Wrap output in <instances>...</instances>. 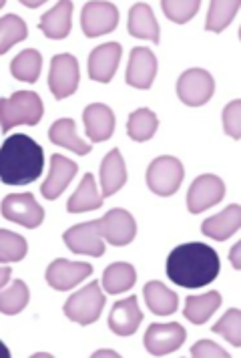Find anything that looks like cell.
<instances>
[{
  "label": "cell",
  "mask_w": 241,
  "mask_h": 358,
  "mask_svg": "<svg viewBox=\"0 0 241 358\" xmlns=\"http://www.w3.org/2000/svg\"><path fill=\"white\" fill-rule=\"evenodd\" d=\"M0 357L2 358L10 357V350L6 348V344H4V342H0Z\"/></svg>",
  "instance_id": "cell-42"
},
{
  "label": "cell",
  "mask_w": 241,
  "mask_h": 358,
  "mask_svg": "<svg viewBox=\"0 0 241 358\" xmlns=\"http://www.w3.org/2000/svg\"><path fill=\"white\" fill-rule=\"evenodd\" d=\"M145 302H147V308L151 310L153 314L157 316H169L177 310L179 304V298L175 292H171L165 284H161L157 280L153 282H147L143 288Z\"/></svg>",
  "instance_id": "cell-25"
},
{
  "label": "cell",
  "mask_w": 241,
  "mask_h": 358,
  "mask_svg": "<svg viewBox=\"0 0 241 358\" xmlns=\"http://www.w3.org/2000/svg\"><path fill=\"white\" fill-rule=\"evenodd\" d=\"M127 183V167L119 149H112L101 163V185L103 197L115 196Z\"/></svg>",
  "instance_id": "cell-22"
},
{
  "label": "cell",
  "mask_w": 241,
  "mask_h": 358,
  "mask_svg": "<svg viewBox=\"0 0 241 358\" xmlns=\"http://www.w3.org/2000/svg\"><path fill=\"white\" fill-rule=\"evenodd\" d=\"M219 274V256L201 242L177 245L167 258V276L183 288H203Z\"/></svg>",
  "instance_id": "cell-1"
},
{
  "label": "cell",
  "mask_w": 241,
  "mask_h": 358,
  "mask_svg": "<svg viewBox=\"0 0 241 358\" xmlns=\"http://www.w3.org/2000/svg\"><path fill=\"white\" fill-rule=\"evenodd\" d=\"M161 6H163V13L167 15L169 20H173L177 24H185V22H189L197 15V10H199L201 4L197 0H183V2L165 0Z\"/></svg>",
  "instance_id": "cell-36"
},
{
  "label": "cell",
  "mask_w": 241,
  "mask_h": 358,
  "mask_svg": "<svg viewBox=\"0 0 241 358\" xmlns=\"http://www.w3.org/2000/svg\"><path fill=\"white\" fill-rule=\"evenodd\" d=\"M127 31L129 34L137 36V38H147L155 45H159V24L155 20V15L151 10L149 4L145 2H137L131 6L129 10V20H127Z\"/></svg>",
  "instance_id": "cell-21"
},
{
  "label": "cell",
  "mask_w": 241,
  "mask_h": 358,
  "mask_svg": "<svg viewBox=\"0 0 241 358\" xmlns=\"http://www.w3.org/2000/svg\"><path fill=\"white\" fill-rule=\"evenodd\" d=\"M241 228V208L238 203L227 206L224 212L207 217L201 226V231L217 242H224L227 238H231L238 229Z\"/></svg>",
  "instance_id": "cell-20"
},
{
  "label": "cell",
  "mask_w": 241,
  "mask_h": 358,
  "mask_svg": "<svg viewBox=\"0 0 241 358\" xmlns=\"http://www.w3.org/2000/svg\"><path fill=\"white\" fill-rule=\"evenodd\" d=\"M45 113L43 101L32 91H16L13 97L0 99V129L10 131L16 125H36Z\"/></svg>",
  "instance_id": "cell-3"
},
{
  "label": "cell",
  "mask_w": 241,
  "mask_h": 358,
  "mask_svg": "<svg viewBox=\"0 0 241 358\" xmlns=\"http://www.w3.org/2000/svg\"><path fill=\"white\" fill-rule=\"evenodd\" d=\"M159 127V119L151 109H137L129 117L127 133L133 141H147L155 135Z\"/></svg>",
  "instance_id": "cell-30"
},
{
  "label": "cell",
  "mask_w": 241,
  "mask_h": 358,
  "mask_svg": "<svg viewBox=\"0 0 241 358\" xmlns=\"http://www.w3.org/2000/svg\"><path fill=\"white\" fill-rule=\"evenodd\" d=\"M82 121H85L87 135L91 137V141H96V143L107 141L115 131V115L103 103L89 105L82 113Z\"/></svg>",
  "instance_id": "cell-19"
},
{
  "label": "cell",
  "mask_w": 241,
  "mask_h": 358,
  "mask_svg": "<svg viewBox=\"0 0 241 358\" xmlns=\"http://www.w3.org/2000/svg\"><path fill=\"white\" fill-rule=\"evenodd\" d=\"M240 10V2L238 0H229V2H211L209 4L207 20H205V29L211 33H221L225 27L231 24V20L235 17V13Z\"/></svg>",
  "instance_id": "cell-32"
},
{
  "label": "cell",
  "mask_w": 241,
  "mask_h": 358,
  "mask_svg": "<svg viewBox=\"0 0 241 358\" xmlns=\"http://www.w3.org/2000/svg\"><path fill=\"white\" fill-rule=\"evenodd\" d=\"M71 15H73V2H68V0L57 2L47 15H43L38 29L48 38H54V41L66 38L71 33Z\"/></svg>",
  "instance_id": "cell-23"
},
{
  "label": "cell",
  "mask_w": 241,
  "mask_h": 358,
  "mask_svg": "<svg viewBox=\"0 0 241 358\" xmlns=\"http://www.w3.org/2000/svg\"><path fill=\"white\" fill-rule=\"evenodd\" d=\"M22 4H24V6H31V8H36V6H41L43 2H41V0H36V2H29V0H24Z\"/></svg>",
  "instance_id": "cell-43"
},
{
  "label": "cell",
  "mask_w": 241,
  "mask_h": 358,
  "mask_svg": "<svg viewBox=\"0 0 241 358\" xmlns=\"http://www.w3.org/2000/svg\"><path fill=\"white\" fill-rule=\"evenodd\" d=\"M157 75V59L145 47L131 50L127 66V83L135 89H149Z\"/></svg>",
  "instance_id": "cell-15"
},
{
  "label": "cell",
  "mask_w": 241,
  "mask_h": 358,
  "mask_svg": "<svg viewBox=\"0 0 241 358\" xmlns=\"http://www.w3.org/2000/svg\"><path fill=\"white\" fill-rule=\"evenodd\" d=\"M240 250H241V245L238 244L235 248H233V252H231V260H233V266L235 268H240L241 264H240Z\"/></svg>",
  "instance_id": "cell-40"
},
{
  "label": "cell",
  "mask_w": 241,
  "mask_h": 358,
  "mask_svg": "<svg viewBox=\"0 0 241 358\" xmlns=\"http://www.w3.org/2000/svg\"><path fill=\"white\" fill-rule=\"evenodd\" d=\"M213 91H215L213 77L203 69H189L177 81V95L189 107L205 105L213 97Z\"/></svg>",
  "instance_id": "cell-8"
},
{
  "label": "cell",
  "mask_w": 241,
  "mask_h": 358,
  "mask_svg": "<svg viewBox=\"0 0 241 358\" xmlns=\"http://www.w3.org/2000/svg\"><path fill=\"white\" fill-rule=\"evenodd\" d=\"M143 320V312L137 304L135 296H129L125 300H119L109 314V328L117 336H131L137 332V328Z\"/></svg>",
  "instance_id": "cell-16"
},
{
  "label": "cell",
  "mask_w": 241,
  "mask_h": 358,
  "mask_svg": "<svg viewBox=\"0 0 241 358\" xmlns=\"http://www.w3.org/2000/svg\"><path fill=\"white\" fill-rule=\"evenodd\" d=\"M64 244L68 245L71 252L75 254H85V256H93L98 258L105 254V242L98 229V220L95 222H85L79 226H73L63 234Z\"/></svg>",
  "instance_id": "cell-11"
},
{
  "label": "cell",
  "mask_w": 241,
  "mask_h": 358,
  "mask_svg": "<svg viewBox=\"0 0 241 358\" xmlns=\"http://www.w3.org/2000/svg\"><path fill=\"white\" fill-rule=\"evenodd\" d=\"M43 66V57L34 49H27L18 52L13 63H10V73L13 77L22 83H36Z\"/></svg>",
  "instance_id": "cell-29"
},
{
  "label": "cell",
  "mask_w": 241,
  "mask_h": 358,
  "mask_svg": "<svg viewBox=\"0 0 241 358\" xmlns=\"http://www.w3.org/2000/svg\"><path fill=\"white\" fill-rule=\"evenodd\" d=\"M77 173V163L66 159L63 155L50 157V171L45 183L41 185V194L47 199H57L64 192V187L71 183V179Z\"/></svg>",
  "instance_id": "cell-18"
},
{
  "label": "cell",
  "mask_w": 241,
  "mask_h": 358,
  "mask_svg": "<svg viewBox=\"0 0 241 358\" xmlns=\"http://www.w3.org/2000/svg\"><path fill=\"white\" fill-rule=\"evenodd\" d=\"M45 153L29 135H10L0 147V181L6 185H27L41 178Z\"/></svg>",
  "instance_id": "cell-2"
},
{
  "label": "cell",
  "mask_w": 241,
  "mask_h": 358,
  "mask_svg": "<svg viewBox=\"0 0 241 358\" xmlns=\"http://www.w3.org/2000/svg\"><path fill=\"white\" fill-rule=\"evenodd\" d=\"M224 127L233 139L241 137V101H231L224 109Z\"/></svg>",
  "instance_id": "cell-37"
},
{
  "label": "cell",
  "mask_w": 241,
  "mask_h": 358,
  "mask_svg": "<svg viewBox=\"0 0 241 358\" xmlns=\"http://www.w3.org/2000/svg\"><path fill=\"white\" fill-rule=\"evenodd\" d=\"M119 24V10L112 2H87L80 13V29L85 36L95 38L111 33Z\"/></svg>",
  "instance_id": "cell-9"
},
{
  "label": "cell",
  "mask_w": 241,
  "mask_h": 358,
  "mask_svg": "<svg viewBox=\"0 0 241 358\" xmlns=\"http://www.w3.org/2000/svg\"><path fill=\"white\" fill-rule=\"evenodd\" d=\"M225 196V183L217 176H199L191 183L187 194V208L191 213L205 212L207 208L219 203Z\"/></svg>",
  "instance_id": "cell-14"
},
{
  "label": "cell",
  "mask_w": 241,
  "mask_h": 358,
  "mask_svg": "<svg viewBox=\"0 0 241 358\" xmlns=\"http://www.w3.org/2000/svg\"><path fill=\"white\" fill-rule=\"evenodd\" d=\"M95 357H119L115 350H96Z\"/></svg>",
  "instance_id": "cell-41"
},
{
  "label": "cell",
  "mask_w": 241,
  "mask_h": 358,
  "mask_svg": "<svg viewBox=\"0 0 241 358\" xmlns=\"http://www.w3.org/2000/svg\"><path fill=\"white\" fill-rule=\"evenodd\" d=\"M213 332L224 336L233 346H241V312L238 308H231L219 318V322L213 326Z\"/></svg>",
  "instance_id": "cell-35"
},
{
  "label": "cell",
  "mask_w": 241,
  "mask_h": 358,
  "mask_svg": "<svg viewBox=\"0 0 241 358\" xmlns=\"http://www.w3.org/2000/svg\"><path fill=\"white\" fill-rule=\"evenodd\" d=\"M101 236L112 245H127L135 240L137 224L133 215L121 208H115L98 220Z\"/></svg>",
  "instance_id": "cell-12"
},
{
  "label": "cell",
  "mask_w": 241,
  "mask_h": 358,
  "mask_svg": "<svg viewBox=\"0 0 241 358\" xmlns=\"http://www.w3.org/2000/svg\"><path fill=\"white\" fill-rule=\"evenodd\" d=\"M29 298H31L29 286L22 280H15L6 290H0V312L8 316L18 314L27 308Z\"/></svg>",
  "instance_id": "cell-31"
},
{
  "label": "cell",
  "mask_w": 241,
  "mask_h": 358,
  "mask_svg": "<svg viewBox=\"0 0 241 358\" xmlns=\"http://www.w3.org/2000/svg\"><path fill=\"white\" fill-rule=\"evenodd\" d=\"M105 306V294L101 292L98 282H91L89 286L80 288L64 304V316L80 326L93 324L101 316Z\"/></svg>",
  "instance_id": "cell-4"
},
{
  "label": "cell",
  "mask_w": 241,
  "mask_h": 358,
  "mask_svg": "<svg viewBox=\"0 0 241 358\" xmlns=\"http://www.w3.org/2000/svg\"><path fill=\"white\" fill-rule=\"evenodd\" d=\"M2 6H4V2H2V0H0V8H2Z\"/></svg>",
  "instance_id": "cell-44"
},
{
  "label": "cell",
  "mask_w": 241,
  "mask_h": 358,
  "mask_svg": "<svg viewBox=\"0 0 241 358\" xmlns=\"http://www.w3.org/2000/svg\"><path fill=\"white\" fill-rule=\"evenodd\" d=\"M48 139L59 147H66L71 151H75L77 155H87L91 153L93 147L85 143L77 135V125L73 119H59L52 123V127L48 131Z\"/></svg>",
  "instance_id": "cell-24"
},
{
  "label": "cell",
  "mask_w": 241,
  "mask_h": 358,
  "mask_svg": "<svg viewBox=\"0 0 241 358\" xmlns=\"http://www.w3.org/2000/svg\"><path fill=\"white\" fill-rule=\"evenodd\" d=\"M221 304V296L219 292H207L201 296H189L185 300V318L193 324H205L209 316H213V312L219 308Z\"/></svg>",
  "instance_id": "cell-27"
},
{
  "label": "cell",
  "mask_w": 241,
  "mask_h": 358,
  "mask_svg": "<svg viewBox=\"0 0 241 358\" xmlns=\"http://www.w3.org/2000/svg\"><path fill=\"white\" fill-rule=\"evenodd\" d=\"M27 250L29 245L22 236L8 229H0V264L20 262L27 256Z\"/></svg>",
  "instance_id": "cell-34"
},
{
  "label": "cell",
  "mask_w": 241,
  "mask_h": 358,
  "mask_svg": "<svg viewBox=\"0 0 241 358\" xmlns=\"http://www.w3.org/2000/svg\"><path fill=\"white\" fill-rule=\"evenodd\" d=\"M101 206H103V196H98V192H96L95 178H93V173H87L77 187V192L68 199L66 210L71 213H80L98 210Z\"/></svg>",
  "instance_id": "cell-26"
},
{
  "label": "cell",
  "mask_w": 241,
  "mask_h": 358,
  "mask_svg": "<svg viewBox=\"0 0 241 358\" xmlns=\"http://www.w3.org/2000/svg\"><path fill=\"white\" fill-rule=\"evenodd\" d=\"M93 274V266L87 262H68V260H54L47 268V282L50 288L66 292L80 284L85 278Z\"/></svg>",
  "instance_id": "cell-13"
},
{
  "label": "cell",
  "mask_w": 241,
  "mask_h": 358,
  "mask_svg": "<svg viewBox=\"0 0 241 358\" xmlns=\"http://www.w3.org/2000/svg\"><path fill=\"white\" fill-rule=\"evenodd\" d=\"M185 176V169L179 159L171 155H163L153 159L147 169V185L153 194L161 197L173 196Z\"/></svg>",
  "instance_id": "cell-5"
},
{
  "label": "cell",
  "mask_w": 241,
  "mask_h": 358,
  "mask_svg": "<svg viewBox=\"0 0 241 358\" xmlns=\"http://www.w3.org/2000/svg\"><path fill=\"white\" fill-rule=\"evenodd\" d=\"M10 276H13V270L8 266H0V290L8 284Z\"/></svg>",
  "instance_id": "cell-39"
},
{
  "label": "cell",
  "mask_w": 241,
  "mask_h": 358,
  "mask_svg": "<svg viewBox=\"0 0 241 358\" xmlns=\"http://www.w3.org/2000/svg\"><path fill=\"white\" fill-rule=\"evenodd\" d=\"M191 355L193 357H219V358L229 357L221 346H217L215 342H211V341L197 342V344L191 348Z\"/></svg>",
  "instance_id": "cell-38"
},
{
  "label": "cell",
  "mask_w": 241,
  "mask_h": 358,
  "mask_svg": "<svg viewBox=\"0 0 241 358\" xmlns=\"http://www.w3.org/2000/svg\"><path fill=\"white\" fill-rule=\"evenodd\" d=\"M0 213L8 220L20 224L24 228H38L45 220V210L36 203L32 194H10L2 199Z\"/></svg>",
  "instance_id": "cell-7"
},
{
  "label": "cell",
  "mask_w": 241,
  "mask_h": 358,
  "mask_svg": "<svg viewBox=\"0 0 241 358\" xmlns=\"http://www.w3.org/2000/svg\"><path fill=\"white\" fill-rule=\"evenodd\" d=\"M185 328L177 322H167V324H151L145 332L143 344L147 352L153 357H165L169 352H175L185 342Z\"/></svg>",
  "instance_id": "cell-10"
},
{
  "label": "cell",
  "mask_w": 241,
  "mask_h": 358,
  "mask_svg": "<svg viewBox=\"0 0 241 358\" xmlns=\"http://www.w3.org/2000/svg\"><path fill=\"white\" fill-rule=\"evenodd\" d=\"M27 34V22L18 15H6L0 18V55H4L16 43L24 41Z\"/></svg>",
  "instance_id": "cell-33"
},
{
  "label": "cell",
  "mask_w": 241,
  "mask_h": 358,
  "mask_svg": "<svg viewBox=\"0 0 241 358\" xmlns=\"http://www.w3.org/2000/svg\"><path fill=\"white\" fill-rule=\"evenodd\" d=\"M137 280V274H135V268L127 264V262H117V264H111L105 274H103V288L105 292L109 294H119V292H127L129 288H133Z\"/></svg>",
  "instance_id": "cell-28"
},
{
  "label": "cell",
  "mask_w": 241,
  "mask_h": 358,
  "mask_svg": "<svg viewBox=\"0 0 241 358\" xmlns=\"http://www.w3.org/2000/svg\"><path fill=\"white\" fill-rule=\"evenodd\" d=\"M121 45L119 43H105L96 47L89 57V75L96 83H109L117 73L121 61Z\"/></svg>",
  "instance_id": "cell-17"
},
{
  "label": "cell",
  "mask_w": 241,
  "mask_h": 358,
  "mask_svg": "<svg viewBox=\"0 0 241 358\" xmlns=\"http://www.w3.org/2000/svg\"><path fill=\"white\" fill-rule=\"evenodd\" d=\"M80 73L79 63L73 55H57L50 61L48 71V87L57 99L71 97L79 87Z\"/></svg>",
  "instance_id": "cell-6"
}]
</instances>
